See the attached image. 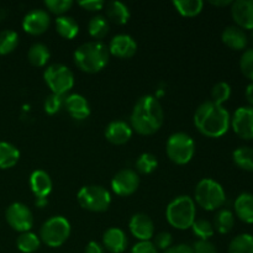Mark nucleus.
Wrapping results in <instances>:
<instances>
[{
	"instance_id": "8",
	"label": "nucleus",
	"mask_w": 253,
	"mask_h": 253,
	"mask_svg": "<svg viewBox=\"0 0 253 253\" xmlns=\"http://www.w3.org/2000/svg\"><path fill=\"white\" fill-rule=\"evenodd\" d=\"M79 205L91 212H104L111 204V195L101 185H85L77 194Z\"/></svg>"
},
{
	"instance_id": "33",
	"label": "nucleus",
	"mask_w": 253,
	"mask_h": 253,
	"mask_svg": "<svg viewBox=\"0 0 253 253\" xmlns=\"http://www.w3.org/2000/svg\"><path fill=\"white\" fill-rule=\"evenodd\" d=\"M229 253H253V236L242 234L235 237L230 242Z\"/></svg>"
},
{
	"instance_id": "49",
	"label": "nucleus",
	"mask_w": 253,
	"mask_h": 253,
	"mask_svg": "<svg viewBox=\"0 0 253 253\" xmlns=\"http://www.w3.org/2000/svg\"><path fill=\"white\" fill-rule=\"evenodd\" d=\"M250 42H251L252 48H253V30L251 31V35H250Z\"/></svg>"
},
{
	"instance_id": "27",
	"label": "nucleus",
	"mask_w": 253,
	"mask_h": 253,
	"mask_svg": "<svg viewBox=\"0 0 253 253\" xmlns=\"http://www.w3.org/2000/svg\"><path fill=\"white\" fill-rule=\"evenodd\" d=\"M173 6L182 16L194 17L202 12L204 2L202 0H174Z\"/></svg>"
},
{
	"instance_id": "41",
	"label": "nucleus",
	"mask_w": 253,
	"mask_h": 253,
	"mask_svg": "<svg viewBox=\"0 0 253 253\" xmlns=\"http://www.w3.org/2000/svg\"><path fill=\"white\" fill-rule=\"evenodd\" d=\"M193 253H217L216 247L209 240H198L192 246Z\"/></svg>"
},
{
	"instance_id": "17",
	"label": "nucleus",
	"mask_w": 253,
	"mask_h": 253,
	"mask_svg": "<svg viewBox=\"0 0 253 253\" xmlns=\"http://www.w3.org/2000/svg\"><path fill=\"white\" fill-rule=\"evenodd\" d=\"M132 137V128L125 121H111L105 128V138L116 146L125 145Z\"/></svg>"
},
{
	"instance_id": "31",
	"label": "nucleus",
	"mask_w": 253,
	"mask_h": 253,
	"mask_svg": "<svg viewBox=\"0 0 253 253\" xmlns=\"http://www.w3.org/2000/svg\"><path fill=\"white\" fill-rule=\"evenodd\" d=\"M235 165L247 172H253V148L240 147L232 155Z\"/></svg>"
},
{
	"instance_id": "42",
	"label": "nucleus",
	"mask_w": 253,
	"mask_h": 253,
	"mask_svg": "<svg viewBox=\"0 0 253 253\" xmlns=\"http://www.w3.org/2000/svg\"><path fill=\"white\" fill-rule=\"evenodd\" d=\"M78 5L81 7H83L84 10H88L90 12L100 11L104 6H105V1L103 0H83V1H79Z\"/></svg>"
},
{
	"instance_id": "7",
	"label": "nucleus",
	"mask_w": 253,
	"mask_h": 253,
	"mask_svg": "<svg viewBox=\"0 0 253 253\" xmlns=\"http://www.w3.org/2000/svg\"><path fill=\"white\" fill-rule=\"evenodd\" d=\"M71 236V224L63 216H52L42 224L40 229V240L52 249L64 245Z\"/></svg>"
},
{
	"instance_id": "21",
	"label": "nucleus",
	"mask_w": 253,
	"mask_h": 253,
	"mask_svg": "<svg viewBox=\"0 0 253 253\" xmlns=\"http://www.w3.org/2000/svg\"><path fill=\"white\" fill-rule=\"evenodd\" d=\"M222 42L226 44L229 48L235 51H241L245 49L249 44V36L246 32L239 26H229L224 30L221 35Z\"/></svg>"
},
{
	"instance_id": "5",
	"label": "nucleus",
	"mask_w": 253,
	"mask_h": 253,
	"mask_svg": "<svg viewBox=\"0 0 253 253\" xmlns=\"http://www.w3.org/2000/svg\"><path fill=\"white\" fill-rule=\"evenodd\" d=\"M195 203L208 211L220 209L225 204L226 194L224 188L210 178H204L197 184L194 190Z\"/></svg>"
},
{
	"instance_id": "20",
	"label": "nucleus",
	"mask_w": 253,
	"mask_h": 253,
	"mask_svg": "<svg viewBox=\"0 0 253 253\" xmlns=\"http://www.w3.org/2000/svg\"><path fill=\"white\" fill-rule=\"evenodd\" d=\"M52 179L47 172L42 169L34 170L30 175V188L37 198H47L52 192Z\"/></svg>"
},
{
	"instance_id": "12",
	"label": "nucleus",
	"mask_w": 253,
	"mask_h": 253,
	"mask_svg": "<svg viewBox=\"0 0 253 253\" xmlns=\"http://www.w3.org/2000/svg\"><path fill=\"white\" fill-rule=\"evenodd\" d=\"M51 25L49 14L43 9H34L25 15L22 20V29L32 36H40L48 30Z\"/></svg>"
},
{
	"instance_id": "25",
	"label": "nucleus",
	"mask_w": 253,
	"mask_h": 253,
	"mask_svg": "<svg viewBox=\"0 0 253 253\" xmlns=\"http://www.w3.org/2000/svg\"><path fill=\"white\" fill-rule=\"evenodd\" d=\"M56 31L63 39L72 40L78 35L79 26L73 17L63 15L56 19Z\"/></svg>"
},
{
	"instance_id": "18",
	"label": "nucleus",
	"mask_w": 253,
	"mask_h": 253,
	"mask_svg": "<svg viewBox=\"0 0 253 253\" xmlns=\"http://www.w3.org/2000/svg\"><path fill=\"white\" fill-rule=\"evenodd\" d=\"M127 236L124 230L119 227H110L103 235L104 250L110 253H123L127 247Z\"/></svg>"
},
{
	"instance_id": "6",
	"label": "nucleus",
	"mask_w": 253,
	"mask_h": 253,
	"mask_svg": "<svg viewBox=\"0 0 253 253\" xmlns=\"http://www.w3.org/2000/svg\"><path fill=\"white\" fill-rule=\"evenodd\" d=\"M166 153H167L168 158L175 165H187L194 157V140L185 132L172 133L166 143Z\"/></svg>"
},
{
	"instance_id": "14",
	"label": "nucleus",
	"mask_w": 253,
	"mask_h": 253,
	"mask_svg": "<svg viewBox=\"0 0 253 253\" xmlns=\"http://www.w3.org/2000/svg\"><path fill=\"white\" fill-rule=\"evenodd\" d=\"M128 229L138 241H151L155 236V224L148 215L138 212L131 217Z\"/></svg>"
},
{
	"instance_id": "47",
	"label": "nucleus",
	"mask_w": 253,
	"mask_h": 253,
	"mask_svg": "<svg viewBox=\"0 0 253 253\" xmlns=\"http://www.w3.org/2000/svg\"><path fill=\"white\" fill-rule=\"evenodd\" d=\"M210 4L215 5V6H227V5H231V0H215V1H210Z\"/></svg>"
},
{
	"instance_id": "22",
	"label": "nucleus",
	"mask_w": 253,
	"mask_h": 253,
	"mask_svg": "<svg viewBox=\"0 0 253 253\" xmlns=\"http://www.w3.org/2000/svg\"><path fill=\"white\" fill-rule=\"evenodd\" d=\"M235 212L241 221L253 224V194L242 193L235 202Z\"/></svg>"
},
{
	"instance_id": "1",
	"label": "nucleus",
	"mask_w": 253,
	"mask_h": 253,
	"mask_svg": "<svg viewBox=\"0 0 253 253\" xmlns=\"http://www.w3.org/2000/svg\"><path fill=\"white\" fill-rule=\"evenodd\" d=\"M165 121V111L157 98L145 95L137 100L130 116L132 131L142 136H150L157 132Z\"/></svg>"
},
{
	"instance_id": "24",
	"label": "nucleus",
	"mask_w": 253,
	"mask_h": 253,
	"mask_svg": "<svg viewBox=\"0 0 253 253\" xmlns=\"http://www.w3.org/2000/svg\"><path fill=\"white\" fill-rule=\"evenodd\" d=\"M20 160V152L12 143L0 141V169L12 168Z\"/></svg>"
},
{
	"instance_id": "39",
	"label": "nucleus",
	"mask_w": 253,
	"mask_h": 253,
	"mask_svg": "<svg viewBox=\"0 0 253 253\" xmlns=\"http://www.w3.org/2000/svg\"><path fill=\"white\" fill-rule=\"evenodd\" d=\"M240 68L246 78L253 81V48L246 49L240 61Z\"/></svg>"
},
{
	"instance_id": "46",
	"label": "nucleus",
	"mask_w": 253,
	"mask_h": 253,
	"mask_svg": "<svg viewBox=\"0 0 253 253\" xmlns=\"http://www.w3.org/2000/svg\"><path fill=\"white\" fill-rule=\"evenodd\" d=\"M246 99H247V101H249V103L251 104L252 108H253V82H252L251 84H250L249 86H247V89H246Z\"/></svg>"
},
{
	"instance_id": "28",
	"label": "nucleus",
	"mask_w": 253,
	"mask_h": 253,
	"mask_svg": "<svg viewBox=\"0 0 253 253\" xmlns=\"http://www.w3.org/2000/svg\"><path fill=\"white\" fill-rule=\"evenodd\" d=\"M235 225V216L230 210L221 209L217 211L214 219V230H216L220 234H229Z\"/></svg>"
},
{
	"instance_id": "13",
	"label": "nucleus",
	"mask_w": 253,
	"mask_h": 253,
	"mask_svg": "<svg viewBox=\"0 0 253 253\" xmlns=\"http://www.w3.org/2000/svg\"><path fill=\"white\" fill-rule=\"evenodd\" d=\"M235 133L244 140H253V108L242 106L235 111L231 119Z\"/></svg>"
},
{
	"instance_id": "34",
	"label": "nucleus",
	"mask_w": 253,
	"mask_h": 253,
	"mask_svg": "<svg viewBox=\"0 0 253 253\" xmlns=\"http://www.w3.org/2000/svg\"><path fill=\"white\" fill-rule=\"evenodd\" d=\"M158 167L157 157L152 153H142L136 161V170L141 174H151Z\"/></svg>"
},
{
	"instance_id": "40",
	"label": "nucleus",
	"mask_w": 253,
	"mask_h": 253,
	"mask_svg": "<svg viewBox=\"0 0 253 253\" xmlns=\"http://www.w3.org/2000/svg\"><path fill=\"white\" fill-rule=\"evenodd\" d=\"M153 246L158 250H162V251H167L169 247H172L173 244V237L169 232H160L156 236H153Z\"/></svg>"
},
{
	"instance_id": "11",
	"label": "nucleus",
	"mask_w": 253,
	"mask_h": 253,
	"mask_svg": "<svg viewBox=\"0 0 253 253\" xmlns=\"http://www.w3.org/2000/svg\"><path fill=\"white\" fill-rule=\"evenodd\" d=\"M140 185V177L137 172L130 168H125L116 173L111 179V189L119 197H130Z\"/></svg>"
},
{
	"instance_id": "10",
	"label": "nucleus",
	"mask_w": 253,
	"mask_h": 253,
	"mask_svg": "<svg viewBox=\"0 0 253 253\" xmlns=\"http://www.w3.org/2000/svg\"><path fill=\"white\" fill-rule=\"evenodd\" d=\"M5 219L9 226L17 232H27L34 226V214L22 203H14L5 211Z\"/></svg>"
},
{
	"instance_id": "44",
	"label": "nucleus",
	"mask_w": 253,
	"mask_h": 253,
	"mask_svg": "<svg viewBox=\"0 0 253 253\" xmlns=\"http://www.w3.org/2000/svg\"><path fill=\"white\" fill-rule=\"evenodd\" d=\"M163 253H193L192 246L185 244H180V245H175V246L169 247L167 251H165Z\"/></svg>"
},
{
	"instance_id": "45",
	"label": "nucleus",
	"mask_w": 253,
	"mask_h": 253,
	"mask_svg": "<svg viewBox=\"0 0 253 253\" xmlns=\"http://www.w3.org/2000/svg\"><path fill=\"white\" fill-rule=\"evenodd\" d=\"M84 253H105V250H104V247L100 244H98L95 241H91L86 245Z\"/></svg>"
},
{
	"instance_id": "2",
	"label": "nucleus",
	"mask_w": 253,
	"mask_h": 253,
	"mask_svg": "<svg viewBox=\"0 0 253 253\" xmlns=\"http://www.w3.org/2000/svg\"><path fill=\"white\" fill-rule=\"evenodd\" d=\"M231 118L222 105L208 100L200 104L194 113V125L207 137H221L227 132Z\"/></svg>"
},
{
	"instance_id": "19",
	"label": "nucleus",
	"mask_w": 253,
	"mask_h": 253,
	"mask_svg": "<svg viewBox=\"0 0 253 253\" xmlns=\"http://www.w3.org/2000/svg\"><path fill=\"white\" fill-rule=\"evenodd\" d=\"M64 109L76 120H84L90 115L88 100L81 94H71L64 99Z\"/></svg>"
},
{
	"instance_id": "15",
	"label": "nucleus",
	"mask_w": 253,
	"mask_h": 253,
	"mask_svg": "<svg viewBox=\"0 0 253 253\" xmlns=\"http://www.w3.org/2000/svg\"><path fill=\"white\" fill-rule=\"evenodd\" d=\"M109 53L120 59H128L137 52V43L130 35L120 34L113 37L109 43Z\"/></svg>"
},
{
	"instance_id": "3",
	"label": "nucleus",
	"mask_w": 253,
	"mask_h": 253,
	"mask_svg": "<svg viewBox=\"0 0 253 253\" xmlns=\"http://www.w3.org/2000/svg\"><path fill=\"white\" fill-rule=\"evenodd\" d=\"M109 48L99 41L81 44L74 52V63L85 73H98L109 62Z\"/></svg>"
},
{
	"instance_id": "29",
	"label": "nucleus",
	"mask_w": 253,
	"mask_h": 253,
	"mask_svg": "<svg viewBox=\"0 0 253 253\" xmlns=\"http://www.w3.org/2000/svg\"><path fill=\"white\" fill-rule=\"evenodd\" d=\"M16 246L22 253H34L41 246V240L31 231L22 232L16 240Z\"/></svg>"
},
{
	"instance_id": "36",
	"label": "nucleus",
	"mask_w": 253,
	"mask_h": 253,
	"mask_svg": "<svg viewBox=\"0 0 253 253\" xmlns=\"http://www.w3.org/2000/svg\"><path fill=\"white\" fill-rule=\"evenodd\" d=\"M231 96V86L225 82H220V83L215 84L214 88L211 90V101L215 104L222 105L225 101H227Z\"/></svg>"
},
{
	"instance_id": "4",
	"label": "nucleus",
	"mask_w": 253,
	"mask_h": 253,
	"mask_svg": "<svg viewBox=\"0 0 253 253\" xmlns=\"http://www.w3.org/2000/svg\"><path fill=\"white\" fill-rule=\"evenodd\" d=\"M197 216L195 202L188 195L174 198L168 204L166 217L168 224L177 230H188L192 227Z\"/></svg>"
},
{
	"instance_id": "35",
	"label": "nucleus",
	"mask_w": 253,
	"mask_h": 253,
	"mask_svg": "<svg viewBox=\"0 0 253 253\" xmlns=\"http://www.w3.org/2000/svg\"><path fill=\"white\" fill-rule=\"evenodd\" d=\"M190 229L199 240H209L215 231L211 222L207 219H195Z\"/></svg>"
},
{
	"instance_id": "38",
	"label": "nucleus",
	"mask_w": 253,
	"mask_h": 253,
	"mask_svg": "<svg viewBox=\"0 0 253 253\" xmlns=\"http://www.w3.org/2000/svg\"><path fill=\"white\" fill-rule=\"evenodd\" d=\"M44 6L47 7L49 12L58 16H63L68 10L72 9L73 6V1L72 0H46L44 1Z\"/></svg>"
},
{
	"instance_id": "16",
	"label": "nucleus",
	"mask_w": 253,
	"mask_h": 253,
	"mask_svg": "<svg viewBox=\"0 0 253 253\" xmlns=\"http://www.w3.org/2000/svg\"><path fill=\"white\" fill-rule=\"evenodd\" d=\"M231 15L242 30H253V0H237L231 4Z\"/></svg>"
},
{
	"instance_id": "9",
	"label": "nucleus",
	"mask_w": 253,
	"mask_h": 253,
	"mask_svg": "<svg viewBox=\"0 0 253 253\" xmlns=\"http://www.w3.org/2000/svg\"><path fill=\"white\" fill-rule=\"evenodd\" d=\"M43 79L53 94L66 95L74 85V74L67 66L61 63L51 64L43 73Z\"/></svg>"
},
{
	"instance_id": "37",
	"label": "nucleus",
	"mask_w": 253,
	"mask_h": 253,
	"mask_svg": "<svg viewBox=\"0 0 253 253\" xmlns=\"http://www.w3.org/2000/svg\"><path fill=\"white\" fill-rule=\"evenodd\" d=\"M64 99L66 95H58V94L51 93L44 99L43 109L48 115H54L59 113L62 108H64Z\"/></svg>"
},
{
	"instance_id": "43",
	"label": "nucleus",
	"mask_w": 253,
	"mask_h": 253,
	"mask_svg": "<svg viewBox=\"0 0 253 253\" xmlns=\"http://www.w3.org/2000/svg\"><path fill=\"white\" fill-rule=\"evenodd\" d=\"M130 253H158L151 241H140L131 249Z\"/></svg>"
},
{
	"instance_id": "30",
	"label": "nucleus",
	"mask_w": 253,
	"mask_h": 253,
	"mask_svg": "<svg viewBox=\"0 0 253 253\" xmlns=\"http://www.w3.org/2000/svg\"><path fill=\"white\" fill-rule=\"evenodd\" d=\"M110 25H109L108 19L103 15H96L90 19L88 24V31L91 37L96 40H101L108 35Z\"/></svg>"
},
{
	"instance_id": "32",
	"label": "nucleus",
	"mask_w": 253,
	"mask_h": 253,
	"mask_svg": "<svg viewBox=\"0 0 253 253\" xmlns=\"http://www.w3.org/2000/svg\"><path fill=\"white\" fill-rule=\"evenodd\" d=\"M19 44V35L12 30H4L0 32V54L11 53Z\"/></svg>"
},
{
	"instance_id": "23",
	"label": "nucleus",
	"mask_w": 253,
	"mask_h": 253,
	"mask_svg": "<svg viewBox=\"0 0 253 253\" xmlns=\"http://www.w3.org/2000/svg\"><path fill=\"white\" fill-rule=\"evenodd\" d=\"M106 19L115 25H125L130 20V10L124 2L110 1L105 4Z\"/></svg>"
},
{
	"instance_id": "26",
	"label": "nucleus",
	"mask_w": 253,
	"mask_h": 253,
	"mask_svg": "<svg viewBox=\"0 0 253 253\" xmlns=\"http://www.w3.org/2000/svg\"><path fill=\"white\" fill-rule=\"evenodd\" d=\"M51 58V53L46 44L34 43L27 52V59L35 67H44Z\"/></svg>"
},
{
	"instance_id": "48",
	"label": "nucleus",
	"mask_w": 253,
	"mask_h": 253,
	"mask_svg": "<svg viewBox=\"0 0 253 253\" xmlns=\"http://www.w3.org/2000/svg\"><path fill=\"white\" fill-rule=\"evenodd\" d=\"M47 204H48V200H47V198H37L36 202H35V205H36L37 208H40V209L44 208Z\"/></svg>"
}]
</instances>
